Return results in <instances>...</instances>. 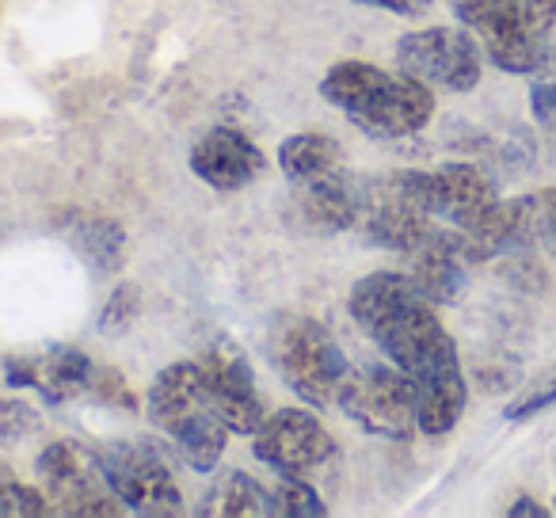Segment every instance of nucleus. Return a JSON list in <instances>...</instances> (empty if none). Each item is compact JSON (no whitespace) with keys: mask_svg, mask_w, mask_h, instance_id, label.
Here are the masks:
<instances>
[{"mask_svg":"<svg viewBox=\"0 0 556 518\" xmlns=\"http://www.w3.org/2000/svg\"><path fill=\"white\" fill-rule=\"evenodd\" d=\"M199 515H214V518H267L275 515V503L270 492L252 480L248 472H222L214 480L206 495H202Z\"/></svg>","mask_w":556,"mask_h":518,"instance_id":"6ab92c4d","label":"nucleus"},{"mask_svg":"<svg viewBox=\"0 0 556 518\" xmlns=\"http://www.w3.org/2000/svg\"><path fill=\"white\" fill-rule=\"evenodd\" d=\"M507 515H510V518H548V515H556V510L541 507V503H533L530 495H522L518 503H510Z\"/></svg>","mask_w":556,"mask_h":518,"instance_id":"7c9ffc66","label":"nucleus"},{"mask_svg":"<svg viewBox=\"0 0 556 518\" xmlns=\"http://www.w3.org/2000/svg\"><path fill=\"white\" fill-rule=\"evenodd\" d=\"M199 370H202L206 401H210V408L222 416V424L240 434L260 431V424L267 419V408H263L252 366L240 355V348H232L229 340L210 343L199 355Z\"/></svg>","mask_w":556,"mask_h":518,"instance_id":"9b49d317","label":"nucleus"},{"mask_svg":"<svg viewBox=\"0 0 556 518\" xmlns=\"http://www.w3.org/2000/svg\"><path fill=\"white\" fill-rule=\"evenodd\" d=\"M355 4H366V9H381V12H393V16H419L424 9H431L434 0H355Z\"/></svg>","mask_w":556,"mask_h":518,"instance_id":"c756f323","label":"nucleus"},{"mask_svg":"<svg viewBox=\"0 0 556 518\" xmlns=\"http://www.w3.org/2000/svg\"><path fill=\"white\" fill-rule=\"evenodd\" d=\"M294 187V210L298 222L313 232H343L355 229L358 210H363V179L336 176L317 179V184H290Z\"/></svg>","mask_w":556,"mask_h":518,"instance_id":"2eb2a0df","label":"nucleus"},{"mask_svg":"<svg viewBox=\"0 0 556 518\" xmlns=\"http://www.w3.org/2000/svg\"><path fill=\"white\" fill-rule=\"evenodd\" d=\"M92 389L103 396V401H111V404L123 401L126 408H134V393H130V389H126V378H123V374L108 370V374H103V378H92Z\"/></svg>","mask_w":556,"mask_h":518,"instance_id":"cd10ccee","label":"nucleus"},{"mask_svg":"<svg viewBox=\"0 0 556 518\" xmlns=\"http://www.w3.org/2000/svg\"><path fill=\"white\" fill-rule=\"evenodd\" d=\"M522 206H526V222H530L533 244L545 248L548 255H556V187L522 194Z\"/></svg>","mask_w":556,"mask_h":518,"instance_id":"b1692460","label":"nucleus"},{"mask_svg":"<svg viewBox=\"0 0 556 518\" xmlns=\"http://www.w3.org/2000/svg\"><path fill=\"white\" fill-rule=\"evenodd\" d=\"M39 515H50L42 488H31L24 480L0 472V518H39Z\"/></svg>","mask_w":556,"mask_h":518,"instance_id":"393cba45","label":"nucleus"},{"mask_svg":"<svg viewBox=\"0 0 556 518\" xmlns=\"http://www.w3.org/2000/svg\"><path fill=\"white\" fill-rule=\"evenodd\" d=\"M172 442H176L179 457H184L187 465H191L194 472H210L217 469V462H222L225 446H229V427L222 424V416H217L210 404H202V408L187 412L179 424H172L168 431Z\"/></svg>","mask_w":556,"mask_h":518,"instance_id":"a211bd4d","label":"nucleus"},{"mask_svg":"<svg viewBox=\"0 0 556 518\" xmlns=\"http://www.w3.org/2000/svg\"><path fill=\"white\" fill-rule=\"evenodd\" d=\"M202 404H210V401H206V389H202L199 358H184V363L164 366L153 378L146 412L161 431H168L172 424H179L187 412L202 408Z\"/></svg>","mask_w":556,"mask_h":518,"instance_id":"dca6fc26","label":"nucleus"},{"mask_svg":"<svg viewBox=\"0 0 556 518\" xmlns=\"http://www.w3.org/2000/svg\"><path fill=\"white\" fill-rule=\"evenodd\" d=\"M389 176L424 214H431L434 222L450 225V229H469L477 217H484L500 202L495 179L480 164L469 161L442 164L434 172L401 168L389 172Z\"/></svg>","mask_w":556,"mask_h":518,"instance_id":"20e7f679","label":"nucleus"},{"mask_svg":"<svg viewBox=\"0 0 556 518\" xmlns=\"http://www.w3.org/2000/svg\"><path fill=\"white\" fill-rule=\"evenodd\" d=\"M263 168H267L263 149L232 126L206 130L191 146V172L214 191H244L263 176Z\"/></svg>","mask_w":556,"mask_h":518,"instance_id":"f8f14e48","label":"nucleus"},{"mask_svg":"<svg viewBox=\"0 0 556 518\" xmlns=\"http://www.w3.org/2000/svg\"><path fill=\"white\" fill-rule=\"evenodd\" d=\"M396 65L431 92H472L484 73V50L465 27H427L396 42Z\"/></svg>","mask_w":556,"mask_h":518,"instance_id":"423d86ee","label":"nucleus"},{"mask_svg":"<svg viewBox=\"0 0 556 518\" xmlns=\"http://www.w3.org/2000/svg\"><path fill=\"white\" fill-rule=\"evenodd\" d=\"M255 457L278 472V477L313 480L336 457V442L313 412L278 408L260 424L252 442Z\"/></svg>","mask_w":556,"mask_h":518,"instance_id":"9d476101","label":"nucleus"},{"mask_svg":"<svg viewBox=\"0 0 556 518\" xmlns=\"http://www.w3.org/2000/svg\"><path fill=\"white\" fill-rule=\"evenodd\" d=\"M530 111L548 146L556 149V50H541L538 70L530 73Z\"/></svg>","mask_w":556,"mask_h":518,"instance_id":"412c9836","label":"nucleus"},{"mask_svg":"<svg viewBox=\"0 0 556 518\" xmlns=\"http://www.w3.org/2000/svg\"><path fill=\"white\" fill-rule=\"evenodd\" d=\"M278 168L290 184H317V179L348 176V153L328 134H294L278 146Z\"/></svg>","mask_w":556,"mask_h":518,"instance_id":"f3484780","label":"nucleus"},{"mask_svg":"<svg viewBox=\"0 0 556 518\" xmlns=\"http://www.w3.org/2000/svg\"><path fill=\"white\" fill-rule=\"evenodd\" d=\"M439 305L416 290L404 271H370L351 290V317L381 355L416 381L419 431L439 439L454 431L469 401L457 343L439 320Z\"/></svg>","mask_w":556,"mask_h":518,"instance_id":"f257e3e1","label":"nucleus"},{"mask_svg":"<svg viewBox=\"0 0 556 518\" xmlns=\"http://www.w3.org/2000/svg\"><path fill=\"white\" fill-rule=\"evenodd\" d=\"M526 16H530V27L538 35H548L556 27V0H522Z\"/></svg>","mask_w":556,"mask_h":518,"instance_id":"c85d7f7f","label":"nucleus"},{"mask_svg":"<svg viewBox=\"0 0 556 518\" xmlns=\"http://www.w3.org/2000/svg\"><path fill=\"white\" fill-rule=\"evenodd\" d=\"M39 427V412L27 401H0V442H20Z\"/></svg>","mask_w":556,"mask_h":518,"instance_id":"a878e982","label":"nucleus"},{"mask_svg":"<svg viewBox=\"0 0 556 518\" xmlns=\"http://www.w3.org/2000/svg\"><path fill=\"white\" fill-rule=\"evenodd\" d=\"M556 404V374H548L541 386H533L530 393L518 396L510 408H503V416L510 419V424H518V419H530V416H541L545 408H553Z\"/></svg>","mask_w":556,"mask_h":518,"instance_id":"bb28decb","label":"nucleus"},{"mask_svg":"<svg viewBox=\"0 0 556 518\" xmlns=\"http://www.w3.org/2000/svg\"><path fill=\"white\" fill-rule=\"evenodd\" d=\"M70 237L96 271H118L126 252V232L118 222H111V217H80V225H73Z\"/></svg>","mask_w":556,"mask_h":518,"instance_id":"aec40b11","label":"nucleus"},{"mask_svg":"<svg viewBox=\"0 0 556 518\" xmlns=\"http://www.w3.org/2000/svg\"><path fill=\"white\" fill-rule=\"evenodd\" d=\"M270 503H275V515H282V518H320V515H328L325 500L317 495L313 480H302V477H282V484L270 492Z\"/></svg>","mask_w":556,"mask_h":518,"instance_id":"4be33fe9","label":"nucleus"},{"mask_svg":"<svg viewBox=\"0 0 556 518\" xmlns=\"http://www.w3.org/2000/svg\"><path fill=\"white\" fill-rule=\"evenodd\" d=\"M320 96L378 141H401L434 118V92L408 73H386L370 62H340L325 73Z\"/></svg>","mask_w":556,"mask_h":518,"instance_id":"f03ea898","label":"nucleus"},{"mask_svg":"<svg viewBox=\"0 0 556 518\" xmlns=\"http://www.w3.org/2000/svg\"><path fill=\"white\" fill-rule=\"evenodd\" d=\"M553 510H556V507H553Z\"/></svg>","mask_w":556,"mask_h":518,"instance_id":"2f4dec72","label":"nucleus"},{"mask_svg":"<svg viewBox=\"0 0 556 518\" xmlns=\"http://www.w3.org/2000/svg\"><path fill=\"white\" fill-rule=\"evenodd\" d=\"M138 313H141V290L134 287V282H118L108 294V302H103L96 325H100V332L108 336V340H118V336H126L134 328Z\"/></svg>","mask_w":556,"mask_h":518,"instance_id":"5701e85b","label":"nucleus"},{"mask_svg":"<svg viewBox=\"0 0 556 518\" xmlns=\"http://www.w3.org/2000/svg\"><path fill=\"white\" fill-rule=\"evenodd\" d=\"M454 12L500 73L530 77L538 70L545 47H541V35L530 27L522 0H454Z\"/></svg>","mask_w":556,"mask_h":518,"instance_id":"1a4fd4ad","label":"nucleus"},{"mask_svg":"<svg viewBox=\"0 0 556 518\" xmlns=\"http://www.w3.org/2000/svg\"><path fill=\"white\" fill-rule=\"evenodd\" d=\"M267 358L290 393H298L313 408H332V404L340 408L343 389L355 374L336 336L305 313H278L270 320Z\"/></svg>","mask_w":556,"mask_h":518,"instance_id":"7ed1b4c3","label":"nucleus"},{"mask_svg":"<svg viewBox=\"0 0 556 518\" xmlns=\"http://www.w3.org/2000/svg\"><path fill=\"white\" fill-rule=\"evenodd\" d=\"M340 408L355 419L363 431L378 439H412L419 431V393L416 381L404 370L389 366H363L351 374L340 396Z\"/></svg>","mask_w":556,"mask_h":518,"instance_id":"0eeeda50","label":"nucleus"},{"mask_svg":"<svg viewBox=\"0 0 556 518\" xmlns=\"http://www.w3.org/2000/svg\"><path fill=\"white\" fill-rule=\"evenodd\" d=\"M469 267V255H465L462 240H457V232L450 225H439L416 252L404 255V275L434 305H454L465 294Z\"/></svg>","mask_w":556,"mask_h":518,"instance_id":"ddd939ff","label":"nucleus"},{"mask_svg":"<svg viewBox=\"0 0 556 518\" xmlns=\"http://www.w3.org/2000/svg\"><path fill=\"white\" fill-rule=\"evenodd\" d=\"M96 462H100L103 480L123 500L126 510L149 518L184 515V492H179L164 457L149 442H115V446H103L96 454Z\"/></svg>","mask_w":556,"mask_h":518,"instance_id":"6e6552de","label":"nucleus"},{"mask_svg":"<svg viewBox=\"0 0 556 518\" xmlns=\"http://www.w3.org/2000/svg\"><path fill=\"white\" fill-rule=\"evenodd\" d=\"M9 386L16 389H35L42 401H73V396L88 393L96 378V366L85 351L77 348H54L42 355H20L4 363Z\"/></svg>","mask_w":556,"mask_h":518,"instance_id":"4468645a","label":"nucleus"},{"mask_svg":"<svg viewBox=\"0 0 556 518\" xmlns=\"http://www.w3.org/2000/svg\"><path fill=\"white\" fill-rule=\"evenodd\" d=\"M35 477L47 495L50 515L65 518H115L123 515V500L111 492L103 469L77 442H50L35 462Z\"/></svg>","mask_w":556,"mask_h":518,"instance_id":"39448f33","label":"nucleus"}]
</instances>
